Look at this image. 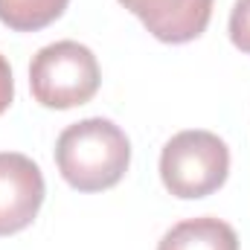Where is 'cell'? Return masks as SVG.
<instances>
[{
	"label": "cell",
	"mask_w": 250,
	"mask_h": 250,
	"mask_svg": "<svg viewBox=\"0 0 250 250\" xmlns=\"http://www.w3.org/2000/svg\"><path fill=\"white\" fill-rule=\"evenodd\" d=\"M62 178L79 192H102L117 187L131 163V143L111 120L90 117L67 125L56 143Z\"/></svg>",
	"instance_id": "6da1fadb"
},
{
	"label": "cell",
	"mask_w": 250,
	"mask_h": 250,
	"mask_svg": "<svg viewBox=\"0 0 250 250\" xmlns=\"http://www.w3.org/2000/svg\"><path fill=\"white\" fill-rule=\"evenodd\" d=\"M230 175L227 143L201 128L175 134L160 154V181L175 198L198 201L224 187Z\"/></svg>",
	"instance_id": "7a4b0ae2"
},
{
	"label": "cell",
	"mask_w": 250,
	"mask_h": 250,
	"mask_svg": "<svg viewBox=\"0 0 250 250\" xmlns=\"http://www.w3.org/2000/svg\"><path fill=\"white\" fill-rule=\"evenodd\" d=\"M102 73L96 56L79 41H56L35 53L29 64V87L38 105L67 111L96 96Z\"/></svg>",
	"instance_id": "3957f363"
},
{
	"label": "cell",
	"mask_w": 250,
	"mask_h": 250,
	"mask_svg": "<svg viewBox=\"0 0 250 250\" xmlns=\"http://www.w3.org/2000/svg\"><path fill=\"white\" fill-rule=\"evenodd\" d=\"M44 175L21 151H0V236L26 230L44 204Z\"/></svg>",
	"instance_id": "277c9868"
},
{
	"label": "cell",
	"mask_w": 250,
	"mask_h": 250,
	"mask_svg": "<svg viewBox=\"0 0 250 250\" xmlns=\"http://www.w3.org/2000/svg\"><path fill=\"white\" fill-rule=\"evenodd\" d=\"M163 44H189L201 38L212 18V0H120Z\"/></svg>",
	"instance_id": "5b68a950"
},
{
	"label": "cell",
	"mask_w": 250,
	"mask_h": 250,
	"mask_svg": "<svg viewBox=\"0 0 250 250\" xmlns=\"http://www.w3.org/2000/svg\"><path fill=\"white\" fill-rule=\"evenodd\" d=\"M157 250H239V236L227 221L201 215L175 224L160 239Z\"/></svg>",
	"instance_id": "8992f818"
},
{
	"label": "cell",
	"mask_w": 250,
	"mask_h": 250,
	"mask_svg": "<svg viewBox=\"0 0 250 250\" xmlns=\"http://www.w3.org/2000/svg\"><path fill=\"white\" fill-rule=\"evenodd\" d=\"M70 0H0V23L15 32H38L56 23Z\"/></svg>",
	"instance_id": "52a82bcc"
},
{
	"label": "cell",
	"mask_w": 250,
	"mask_h": 250,
	"mask_svg": "<svg viewBox=\"0 0 250 250\" xmlns=\"http://www.w3.org/2000/svg\"><path fill=\"white\" fill-rule=\"evenodd\" d=\"M230 41L250 56V0H236L230 12Z\"/></svg>",
	"instance_id": "ba28073f"
},
{
	"label": "cell",
	"mask_w": 250,
	"mask_h": 250,
	"mask_svg": "<svg viewBox=\"0 0 250 250\" xmlns=\"http://www.w3.org/2000/svg\"><path fill=\"white\" fill-rule=\"evenodd\" d=\"M12 99H15V79H12V67H9V62H6L3 56H0V114H6V111H9Z\"/></svg>",
	"instance_id": "9c48e42d"
}]
</instances>
